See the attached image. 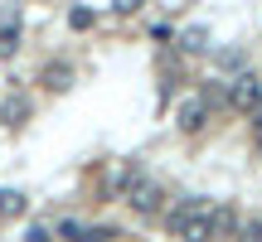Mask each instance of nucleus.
Listing matches in <instances>:
<instances>
[{
	"instance_id": "nucleus-6",
	"label": "nucleus",
	"mask_w": 262,
	"mask_h": 242,
	"mask_svg": "<svg viewBox=\"0 0 262 242\" xmlns=\"http://www.w3.org/2000/svg\"><path fill=\"white\" fill-rule=\"evenodd\" d=\"M204 116H209V107L199 102V97H189V102L180 107V131H199V126H204Z\"/></svg>"
},
{
	"instance_id": "nucleus-9",
	"label": "nucleus",
	"mask_w": 262,
	"mask_h": 242,
	"mask_svg": "<svg viewBox=\"0 0 262 242\" xmlns=\"http://www.w3.org/2000/svg\"><path fill=\"white\" fill-rule=\"evenodd\" d=\"M93 10H88V5H73V10H68V29H93Z\"/></svg>"
},
{
	"instance_id": "nucleus-7",
	"label": "nucleus",
	"mask_w": 262,
	"mask_h": 242,
	"mask_svg": "<svg viewBox=\"0 0 262 242\" xmlns=\"http://www.w3.org/2000/svg\"><path fill=\"white\" fill-rule=\"evenodd\" d=\"M209 44H214V39H209V29H204V25H189L185 34H180V49H185V54H204Z\"/></svg>"
},
{
	"instance_id": "nucleus-8",
	"label": "nucleus",
	"mask_w": 262,
	"mask_h": 242,
	"mask_svg": "<svg viewBox=\"0 0 262 242\" xmlns=\"http://www.w3.org/2000/svg\"><path fill=\"white\" fill-rule=\"evenodd\" d=\"M25 208H29V199L19 194V189H5V184H0V218H19Z\"/></svg>"
},
{
	"instance_id": "nucleus-10",
	"label": "nucleus",
	"mask_w": 262,
	"mask_h": 242,
	"mask_svg": "<svg viewBox=\"0 0 262 242\" xmlns=\"http://www.w3.org/2000/svg\"><path fill=\"white\" fill-rule=\"evenodd\" d=\"M238 242H262V223H243L238 228Z\"/></svg>"
},
{
	"instance_id": "nucleus-12",
	"label": "nucleus",
	"mask_w": 262,
	"mask_h": 242,
	"mask_svg": "<svg viewBox=\"0 0 262 242\" xmlns=\"http://www.w3.org/2000/svg\"><path fill=\"white\" fill-rule=\"evenodd\" d=\"M58 233H63L68 242H83V223H73V218H68V223H63V228H58Z\"/></svg>"
},
{
	"instance_id": "nucleus-13",
	"label": "nucleus",
	"mask_w": 262,
	"mask_h": 242,
	"mask_svg": "<svg viewBox=\"0 0 262 242\" xmlns=\"http://www.w3.org/2000/svg\"><path fill=\"white\" fill-rule=\"evenodd\" d=\"M253 136H257V146H262V107H257V116H253Z\"/></svg>"
},
{
	"instance_id": "nucleus-1",
	"label": "nucleus",
	"mask_w": 262,
	"mask_h": 242,
	"mask_svg": "<svg viewBox=\"0 0 262 242\" xmlns=\"http://www.w3.org/2000/svg\"><path fill=\"white\" fill-rule=\"evenodd\" d=\"M160 199H165V184L150 175H136L126 184V204L136 208V213H160Z\"/></svg>"
},
{
	"instance_id": "nucleus-4",
	"label": "nucleus",
	"mask_w": 262,
	"mask_h": 242,
	"mask_svg": "<svg viewBox=\"0 0 262 242\" xmlns=\"http://www.w3.org/2000/svg\"><path fill=\"white\" fill-rule=\"evenodd\" d=\"M0 121H5L10 131H19V126L29 121V97H25V92H10L5 107H0Z\"/></svg>"
},
{
	"instance_id": "nucleus-11",
	"label": "nucleus",
	"mask_w": 262,
	"mask_h": 242,
	"mask_svg": "<svg viewBox=\"0 0 262 242\" xmlns=\"http://www.w3.org/2000/svg\"><path fill=\"white\" fill-rule=\"evenodd\" d=\"M219 63H224V68H238V63H243V54H238V49H219Z\"/></svg>"
},
{
	"instance_id": "nucleus-14",
	"label": "nucleus",
	"mask_w": 262,
	"mask_h": 242,
	"mask_svg": "<svg viewBox=\"0 0 262 242\" xmlns=\"http://www.w3.org/2000/svg\"><path fill=\"white\" fill-rule=\"evenodd\" d=\"M29 242H49V233L44 228H29Z\"/></svg>"
},
{
	"instance_id": "nucleus-2",
	"label": "nucleus",
	"mask_w": 262,
	"mask_h": 242,
	"mask_svg": "<svg viewBox=\"0 0 262 242\" xmlns=\"http://www.w3.org/2000/svg\"><path fill=\"white\" fill-rule=\"evenodd\" d=\"M224 92H228V102H233V107H262V78L257 73H238Z\"/></svg>"
},
{
	"instance_id": "nucleus-3",
	"label": "nucleus",
	"mask_w": 262,
	"mask_h": 242,
	"mask_svg": "<svg viewBox=\"0 0 262 242\" xmlns=\"http://www.w3.org/2000/svg\"><path fill=\"white\" fill-rule=\"evenodd\" d=\"M15 49H19V10L5 5V10H0V58L15 54Z\"/></svg>"
},
{
	"instance_id": "nucleus-5",
	"label": "nucleus",
	"mask_w": 262,
	"mask_h": 242,
	"mask_svg": "<svg viewBox=\"0 0 262 242\" xmlns=\"http://www.w3.org/2000/svg\"><path fill=\"white\" fill-rule=\"evenodd\" d=\"M44 87L49 92H68V87H73V68L68 63H49L44 68Z\"/></svg>"
}]
</instances>
